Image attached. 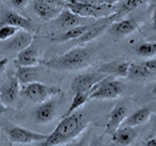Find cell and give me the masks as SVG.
I'll list each match as a JSON object with an SVG mask.
<instances>
[{"instance_id":"cell-1","label":"cell","mask_w":156,"mask_h":146,"mask_svg":"<svg viewBox=\"0 0 156 146\" xmlns=\"http://www.w3.org/2000/svg\"><path fill=\"white\" fill-rule=\"evenodd\" d=\"M87 121L81 112H75L67 117H62L53 132L42 142L35 146H60L74 139L82 133Z\"/></svg>"},{"instance_id":"cell-2","label":"cell","mask_w":156,"mask_h":146,"mask_svg":"<svg viewBox=\"0 0 156 146\" xmlns=\"http://www.w3.org/2000/svg\"><path fill=\"white\" fill-rule=\"evenodd\" d=\"M91 59L90 52L84 47H76L61 56L43 60L40 64L44 67L58 71L76 70L89 65Z\"/></svg>"},{"instance_id":"cell-3","label":"cell","mask_w":156,"mask_h":146,"mask_svg":"<svg viewBox=\"0 0 156 146\" xmlns=\"http://www.w3.org/2000/svg\"><path fill=\"white\" fill-rule=\"evenodd\" d=\"M67 8L84 19H104L114 14L116 11L114 5H91L76 0H70L67 2Z\"/></svg>"},{"instance_id":"cell-4","label":"cell","mask_w":156,"mask_h":146,"mask_svg":"<svg viewBox=\"0 0 156 146\" xmlns=\"http://www.w3.org/2000/svg\"><path fill=\"white\" fill-rule=\"evenodd\" d=\"M60 92L61 89L55 86L45 85L37 81H34L22 86L20 96L31 103L41 104L48 101L51 96L58 94Z\"/></svg>"},{"instance_id":"cell-5","label":"cell","mask_w":156,"mask_h":146,"mask_svg":"<svg viewBox=\"0 0 156 146\" xmlns=\"http://www.w3.org/2000/svg\"><path fill=\"white\" fill-rule=\"evenodd\" d=\"M111 76L97 84L93 88L90 95V100H113L121 95L122 85L120 82L108 80Z\"/></svg>"},{"instance_id":"cell-6","label":"cell","mask_w":156,"mask_h":146,"mask_svg":"<svg viewBox=\"0 0 156 146\" xmlns=\"http://www.w3.org/2000/svg\"><path fill=\"white\" fill-rule=\"evenodd\" d=\"M12 25L21 30L31 32L34 29L33 22L30 18L25 17L16 12L1 5L0 8V26Z\"/></svg>"},{"instance_id":"cell-7","label":"cell","mask_w":156,"mask_h":146,"mask_svg":"<svg viewBox=\"0 0 156 146\" xmlns=\"http://www.w3.org/2000/svg\"><path fill=\"white\" fill-rule=\"evenodd\" d=\"M20 83L15 73L10 72L0 85V100L6 106L15 104L20 96Z\"/></svg>"},{"instance_id":"cell-8","label":"cell","mask_w":156,"mask_h":146,"mask_svg":"<svg viewBox=\"0 0 156 146\" xmlns=\"http://www.w3.org/2000/svg\"><path fill=\"white\" fill-rule=\"evenodd\" d=\"M6 135L10 141L22 144H31L34 142H42L48 138V135L46 134L32 132L19 126H12L9 128L7 130Z\"/></svg>"},{"instance_id":"cell-9","label":"cell","mask_w":156,"mask_h":146,"mask_svg":"<svg viewBox=\"0 0 156 146\" xmlns=\"http://www.w3.org/2000/svg\"><path fill=\"white\" fill-rule=\"evenodd\" d=\"M108 77H109V75L99 71L79 74L73 78L71 83V89L74 93L79 92H90L97 84Z\"/></svg>"},{"instance_id":"cell-10","label":"cell","mask_w":156,"mask_h":146,"mask_svg":"<svg viewBox=\"0 0 156 146\" xmlns=\"http://www.w3.org/2000/svg\"><path fill=\"white\" fill-rule=\"evenodd\" d=\"M128 115V109L124 105L118 103L109 112L105 132L112 135L122 124Z\"/></svg>"},{"instance_id":"cell-11","label":"cell","mask_w":156,"mask_h":146,"mask_svg":"<svg viewBox=\"0 0 156 146\" xmlns=\"http://www.w3.org/2000/svg\"><path fill=\"white\" fill-rule=\"evenodd\" d=\"M33 39L34 37L31 34V32L25 30H19L12 38L6 41L5 48L10 52L18 53L20 51L31 45Z\"/></svg>"},{"instance_id":"cell-12","label":"cell","mask_w":156,"mask_h":146,"mask_svg":"<svg viewBox=\"0 0 156 146\" xmlns=\"http://www.w3.org/2000/svg\"><path fill=\"white\" fill-rule=\"evenodd\" d=\"M138 133L136 129L129 126H120L112 135V141L119 146H129L135 141Z\"/></svg>"},{"instance_id":"cell-13","label":"cell","mask_w":156,"mask_h":146,"mask_svg":"<svg viewBox=\"0 0 156 146\" xmlns=\"http://www.w3.org/2000/svg\"><path fill=\"white\" fill-rule=\"evenodd\" d=\"M40 63L37 51L31 45L17 53L15 66L22 67H35Z\"/></svg>"},{"instance_id":"cell-14","label":"cell","mask_w":156,"mask_h":146,"mask_svg":"<svg viewBox=\"0 0 156 146\" xmlns=\"http://www.w3.org/2000/svg\"><path fill=\"white\" fill-rule=\"evenodd\" d=\"M95 23L85 24V25L83 24V25H78L74 28L67 30L65 32L62 33V34L52 36L51 37V41L52 42H56V43H63V42L69 41L76 40L77 38L81 37Z\"/></svg>"},{"instance_id":"cell-15","label":"cell","mask_w":156,"mask_h":146,"mask_svg":"<svg viewBox=\"0 0 156 146\" xmlns=\"http://www.w3.org/2000/svg\"><path fill=\"white\" fill-rule=\"evenodd\" d=\"M56 114V105L54 101L48 100L37 108L35 111V119L38 123L46 124L53 120Z\"/></svg>"},{"instance_id":"cell-16","label":"cell","mask_w":156,"mask_h":146,"mask_svg":"<svg viewBox=\"0 0 156 146\" xmlns=\"http://www.w3.org/2000/svg\"><path fill=\"white\" fill-rule=\"evenodd\" d=\"M151 115H152V111L150 108H141L127 116L121 126H129V127L136 128L137 126H142L150 119Z\"/></svg>"},{"instance_id":"cell-17","label":"cell","mask_w":156,"mask_h":146,"mask_svg":"<svg viewBox=\"0 0 156 146\" xmlns=\"http://www.w3.org/2000/svg\"><path fill=\"white\" fill-rule=\"evenodd\" d=\"M33 9L43 20L50 21L51 19H57L64 9L52 6L37 0H33Z\"/></svg>"},{"instance_id":"cell-18","label":"cell","mask_w":156,"mask_h":146,"mask_svg":"<svg viewBox=\"0 0 156 146\" xmlns=\"http://www.w3.org/2000/svg\"><path fill=\"white\" fill-rule=\"evenodd\" d=\"M137 28L138 23L135 19H126L112 23L110 31L115 35L119 37H126L135 32Z\"/></svg>"},{"instance_id":"cell-19","label":"cell","mask_w":156,"mask_h":146,"mask_svg":"<svg viewBox=\"0 0 156 146\" xmlns=\"http://www.w3.org/2000/svg\"><path fill=\"white\" fill-rule=\"evenodd\" d=\"M130 62H111L102 65L97 71L100 73H106L107 75H115L121 77H128V70L129 67Z\"/></svg>"},{"instance_id":"cell-20","label":"cell","mask_w":156,"mask_h":146,"mask_svg":"<svg viewBox=\"0 0 156 146\" xmlns=\"http://www.w3.org/2000/svg\"><path fill=\"white\" fill-rule=\"evenodd\" d=\"M82 18L73 13L70 9H63L57 17V21L61 28L64 29H70L72 28L83 25L81 22Z\"/></svg>"},{"instance_id":"cell-21","label":"cell","mask_w":156,"mask_h":146,"mask_svg":"<svg viewBox=\"0 0 156 146\" xmlns=\"http://www.w3.org/2000/svg\"><path fill=\"white\" fill-rule=\"evenodd\" d=\"M16 71L15 72L16 77L19 83L23 85L36 81L38 77V69L35 67H22L16 66Z\"/></svg>"},{"instance_id":"cell-22","label":"cell","mask_w":156,"mask_h":146,"mask_svg":"<svg viewBox=\"0 0 156 146\" xmlns=\"http://www.w3.org/2000/svg\"><path fill=\"white\" fill-rule=\"evenodd\" d=\"M152 73L142 63H130L127 77L135 80H142L149 77Z\"/></svg>"},{"instance_id":"cell-23","label":"cell","mask_w":156,"mask_h":146,"mask_svg":"<svg viewBox=\"0 0 156 146\" xmlns=\"http://www.w3.org/2000/svg\"><path fill=\"white\" fill-rule=\"evenodd\" d=\"M92 91V90H91ZM90 92H79V93H74L73 100L71 104L70 105L67 110L64 114L63 117H67L73 114V112H76L78 109H80L82 106L85 104L87 102L90 101Z\"/></svg>"},{"instance_id":"cell-24","label":"cell","mask_w":156,"mask_h":146,"mask_svg":"<svg viewBox=\"0 0 156 146\" xmlns=\"http://www.w3.org/2000/svg\"><path fill=\"white\" fill-rule=\"evenodd\" d=\"M120 7L116 9V16H120L121 14H126L131 12L140 8L148 0H122Z\"/></svg>"},{"instance_id":"cell-25","label":"cell","mask_w":156,"mask_h":146,"mask_svg":"<svg viewBox=\"0 0 156 146\" xmlns=\"http://www.w3.org/2000/svg\"><path fill=\"white\" fill-rule=\"evenodd\" d=\"M136 52L142 58H152L156 55V42H144L136 48Z\"/></svg>"},{"instance_id":"cell-26","label":"cell","mask_w":156,"mask_h":146,"mask_svg":"<svg viewBox=\"0 0 156 146\" xmlns=\"http://www.w3.org/2000/svg\"><path fill=\"white\" fill-rule=\"evenodd\" d=\"M20 28L12 25L0 26V41H6L13 37Z\"/></svg>"},{"instance_id":"cell-27","label":"cell","mask_w":156,"mask_h":146,"mask_svg":"<svg viewBox=\"0 0 156 146\" xmlns=\"http://www.w3.org/2000/svg\"><path fill=\"white\" fill-rule=\"evenodd\" d=\"M37 1H40V2H44L46 4L52 5V6L58 7V8L64 9L67 7V2L65 0H37Z\"/></svg>"},{"instance_id":"cell-28","label":"cell","mask_w":156,"mask_h":146,"mask_svg":"<svg viewBox=\"0 0 156 146\" xmlns=\"http://www.w3.org/2000/svg\"><path fill=\"white\" fill-rule=\"evenodd\" d=\"M142 64L152 73L156 72V58H151L142 62Z\"/></svg>"},{"instance_id":"cell-29","label":"cell","mask_w":156,"mask_h":146,"mask_svg":"<svg viewBox=\"0 0 156 146\" xmlns=\"http://www.w3.org/2000/svg\"><path fill=\"white\" fill-rule=\"evenodd\" d=\"M10 3L16 9H23L28 3V0H9Z\"/></svg>"},{"instance_id":"cell-30","label":"cell","mask_w":156,"mask_h":146,"mask_svg":"<svg viewBox=\"0 0 156 146\" xmlns=\"http://www.w3.org/2000/svg\"><path fill=\"white\" fill-rule=\"evenodd\" d=\"M7 64H8V60L6 58L0 59V75H2L5 72Z\"/></svg>"},{"instance_id":"cell-31","label":"cell","mask_w":156,"mask_h":146,"mask_svg":"<svg viewBox=\"0 0 156 146\" xmlns=\"http://www.w3.org/2000/svg\"><path fill=\"white\" fill-rule=\"evenodd\" d=\"M85 144H85V138H83V139H80V141L70 143L66 146H85Z\"/></svg>"},{"instance_id":"cell-32","label":"cell","mask_w":156,"mask_h":146,"mask_svg":"<svg viewBox=\"0 0 156 146\" xmlns=\"http://www.w3.org/2000/svg\"><path fill=\"white\" fill-rule=\"evenodd\" d=\"M151 25L153 29L156 30V7L153 10L152 15H151Z\"/></svg>"},{"instance_id":"cell-33","label":"cell","mask_w":156,"mask_h":146,"mask_svg":"<svg viewBox=\"0 0 156 146\" xmlns=\"http://www.w3.org/2000/svg\"><path fill=\"white\" fill-rule=\"evenodd\" d=\"M145 146H156V137H153L148 139L145 143Z\"/></svg>"},{"instance_id":"cell-34","label":"cell","mask_w":156,"mask_h":146,"mask_svg":"<svg viewBox=\"0 0 156 146\" xmlns=\"http://www.w3.org/2000/svg\"><path fill=\"white\" fill-rule=\"evenodd\" d=\"M7 111V107L6 105H5L3 103V102L0 100V115H2L5 112H6Z\"/></svg>"},{"instance_id":"cell-35","label":"cell","mask_w":156,"mask_h":146,"mask_svg":"<svg viewBox=\"0 0 156 146\" xmlns=\"http://www.w3.org/2000/svg\"><path fill=\"white\" fill-rule=\"evenodd\" d=\"M151 92H152L153 95L156 96V83H155V84H154V85L153 86L152 90H151Z\"/></svg>"},{"instance_id":"cell-36","label":"cell","mask_w":156,"mask_h":146,"mask_svg":"<svg viewBox=\"0 0 156 146\" xmlns=\"http://www.w3.org/2000/svg\"><path fill=\"white\" fill-rule=\"evenodd\" d=\"M154 126L156 127V114L154 115Z\"/></svg>"},{"instance_id":"cell-37","label":"cell","mask_w":156,"mask_h":146,"mask_svg":"<svg viewBox=\"0 0 156 146\" xmlns=\"http://www.w3.org/2000/svg\"><path fill=\"white\" fill-rule=\"evenodd\" d=\"M1 5H2V2H1V0H0V8H1Z\"/></svg>"},{"instance_id":"cell-38","label":"cell","mask_w":156,"mask_h":146,"mask_svg":"<svg viewBox=\"0 0 156 146\" xmlns=\"http://www.w3.org/2000/svg\"><path fill=\"white\" fill-rule=\"evenodd\" d=\"M118 1H119V2H120V1H122V0H118Z\"/></svg>"}]
</instances>
